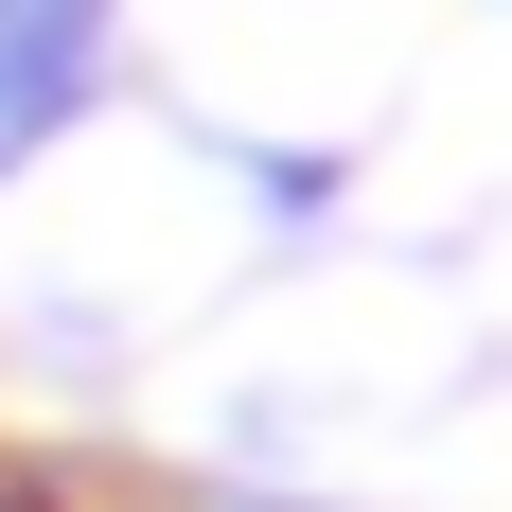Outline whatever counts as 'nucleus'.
Returning a JSON list of instances; mask_svg holds the SVG:
<instances>
[{"label":"nucleus","instance_id":"1","mask_svg":"<svg viewBox=\"0 0 512 512\" xmlns=\"http://www.w3.org/2000/svg\"><path fill=\"white\" fill-rule=\"evenodd\" d=\"M89 53H106V0H0V159H36L89 106Z\"/></svg>","mask_w":512,"mask_h":512}]
</instances>
